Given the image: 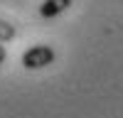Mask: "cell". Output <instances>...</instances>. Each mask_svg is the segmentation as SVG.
Masks as SVG:
<instances>
[{"mask_svg":"<svg viewBox=\"0 0 123 118\" xmlns=\"http://www.w3.org/2000/svg\"><path fill=\"white\" fill-rule=\"evenodd\" d=\"M15 35H17V30L10 22L0 20V42H10V39H15Z\"/></svg>","mask_w":123,"mask_h":118,"instance_id":"obj_3","label":"cell"},{"mask_svg":"<svg viewBox=\"0 0 123 118\" xmlns=\"http://www.w3.org/2000/svg\"><path fill=\"white\" fill-rule=\"evenodd\" d=\"M5 57H7V54H5V47H3V42H0V64L5 62Z\"/></svg>","mask_w":123,"mask_h":118,"instance_id":"obj_4","label":"cell"},{"mask_svg":"<svg viewBox=\"0 0 123 118\" xmlns=\"http://www.w3.org/2000/svg\"><path fill=\"white\" fill-rule=\"evenodd\" d=\"M54 49L47 47V44H35L30 47L27 52L22 54V66L25 69H42V66H49L54 62Z\"/></svg>","mask_w":123,"mask_h":118,"instance_id":"obj_1","label":"cell"},{"mask_svg":"<svg viewBox=\"0 0 123 118\" xmlns=\"http://www.w3.org/2000/svg\"><path fill=\"white\" fill-rule=\"evenodd\" d=\"M71 5V0H44L39 5V15L42 17H57Z\"/></svg>","mask_w":123,"mask_h":118,"instance_id":"obj_2","label":"cell"}]
</instances>
